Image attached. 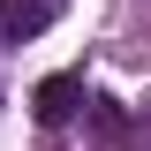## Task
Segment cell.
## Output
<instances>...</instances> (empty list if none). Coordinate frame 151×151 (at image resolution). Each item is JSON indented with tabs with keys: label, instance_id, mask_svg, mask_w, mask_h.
Masks as SVG:
<instances>
[{
	"label": "cell",
	"instance_id": "6da1fadb",
	"mask_svg": "<svg viewBox=\"0 0 151 151\" xmlns=\"http://www.w3.org/2000/svg\"><path fill=\"white\" fill-rule=\"evenodd\" d=\"M83 98H91V91H83V68L45 76V83L30 91V121H38V129H68L76 113H83Z\"/></svg>",
	"mask_w": 151,
	"mask_h": 151
},
{
	"label": "cell",
	"instance_id": "7a4b0ae2",
	"mask_svg": "<svg viewBox=\"0 0 151 151\" xmlns=\"http://www.w3.org/2000/svg\"><path fill=\"white\" fill-rule=\"evenodd\" d=\"M68 15V0H0V45H30Z\"/></svg>",
	"mask_w": 151,
	"mask_h": 151
}]
</instances>
